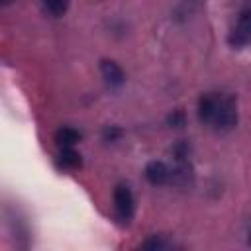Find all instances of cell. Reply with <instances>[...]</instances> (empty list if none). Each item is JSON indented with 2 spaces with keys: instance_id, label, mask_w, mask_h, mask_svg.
I'll use <instances>...</instances> for the list:
<instances>
[{
  "instance_id": "obj_1",
  "label": "cell",
  "mask_w": 251,
  "mask_h": 251,
  "mask_svg": "<svg viewBox=\"0 0 251 251\" xmlns=\"http://www.w3.org/2000/svg\"><path fill=\"white\" fill-rule=\"evenodd\" d=\"M198 120L218 131H229L237 124V106L229 94H202L198 100Z\"/></svg>"
},
{
  "instance_id": "obj_2",
  "label": "cell",
  "mask_w": 251,
  "mask_h": 251,
  "mask_svg": "<svg viewBox=\"0 0 251 251\" xmlns=\"http://www.w3.org/2000/svg\"><path fill=\"white\" fill-rule=\"evenodd\" d=\"M251 41V6H245L239 16L237 22L229 33V45L231 47H243Z\"/></svg>"
},
{
  "instance_id": "obj_3",
  "label": "cell",
  "mask_w": 251,
  "mask_h": 251,
  "mask_svg": "<svg viewBox=\"0 0 251 251\" xmlns=\"http://www.w3.org/2000/svg\"><path fill=\"white\" fill-rule=\"evenodd\" d=\"M114 208H116V214L122 222H129L133 218L135 198H133V194L127 186H124V184L116 186V190H114Z\"/></svg>"
},
{
  "instance_id": "obj_4",
  "label": "cell",
  "mask_w": 251,
  "mask_h": 251,
  "mask_svg": "<svg viewBox=\"0 0 251 251\" xmlns=\"http://www.w3.org/2000/svg\"><path fill=\"white\" fill-rule=\"evenodd\" d=\"M100 73H102L104 80H106L110 86H122V84L126 82V73H124V69H122L116 61H112V59L100 61Z\"/></svg>"
},
{
  "instance_id": "obj_5",
  "label": "cell",
  "mask_w": 251,
  "mask_h": 251,
  "mask_svg": "<svg viewBox=\"0 0 251 251\" xmlns=\"http://www.w3.org/2000/svg\"><path fill=\"white\" fill-rule=\"evenodd\" d=\"M169 176H171V171H169V167L163 163V161H151V163H147V167H145V178L151 182V184H165L167 180H169Z\"/></svg>"
},
{
  "instance_id": "obj_6",
  "label": "cell",
  "mask_w": 251,
  "mask_h": 251,
  "mask_svg": "<svg viewBox=\"0 0 251 251\" xmlns=\"http://www.w3.org/2000/svg\"><path fill=\"white\" fill-rule=\"evenodd\" d=\"M80 131L75 129V127H69V126H63L57 129L55 133V141L59 147H75L78 141H80Z\"/></svg>"
},
{
  "instance_id": "obj_7",
  "label": "cell",
  "mask_w": 251,
  "mask_h": 251,
  "mask_svg": "<svg viewBox=\"0 0 251 251\" xmlns=\"http://www.w3.org/2000/svg\"><path fill=\"white\" fill-rule=\"evenodd\" d=\"M59 163L65 169H78L82 165V159H80V153L75 151V147H61Z\"/></svg>"
},
{
  "instance_id": "obj_8",
  "label": "cell",
  "mask_w": 251,
  "mask_h": 251,
  "mask_svg": "<svg viewBox=\"0 0 251 251\" xmlns=\"http://www.w3.org/2000/svg\"><path fill=\"white\" fill-rule=\"evenodd\" d=\"M41 4H43V10L55 18L63 16L69 10V0H41Z\"/></svg>"
},
{
  "instance_id": "obj_9",
  "label": "cell",
  "mask_w": 251,
  "mask_h": 251,
  "mask_svg": "<svg viewBox=\"0 0 251 251\" xmlns=\"http://www.w3.org/2000/svg\"><path fill=\"white\" fill-rule=\"evenodd\" d=\"M167 122H169L171 127H182V126L186 124V116H184L182 110H173V112L169 114Z\"/></svg>"
},
{
  "instance_id": "obj_10",
  "label": "cell",
  "mask_w": 251,
  "mask_h": 251,
  "mask_svg": "<svg viewBox=\"0 0 251 251\" xmlns=\"http://www.w3.org/2000/svg\"><path fill=\"white\" fill-rule=\"evenodd\" d=\"M102 135H104L106 141H116V139L122 137V129H120L118 126H108V127H104Z\"/></svg>"
},
{
  "instance_id": "obj_11",
  "label": "cell",
  "mask_w": 251,
  "mask_h": 251,
  "mask_svg": "<svg viewBox=\"0 0 251 251\" xmlns=\"http://www.w3.org/2000/svg\"><path fill=\"white\" fill-rule=\"evenodd\" d=\"M143 247H149V249H163L165 243H163L161 239H149V241L143 243Z\"/></svg>"
},
{
  "instance_id": "obj_12",
  "label": "cell",
  "mask_w": 251,
  "mask_h": 251,
  "mask_svg": "<svg viewBox=\"0 0 251 251\" xmlns=\"http://www.w3.org/2000/svg\"><path fill=\"white\" fill-rule=\"evenodd\" d=\"M2 2H4V4H8V2H10V0H2Z\"/></svg>"
}]
</instances>
